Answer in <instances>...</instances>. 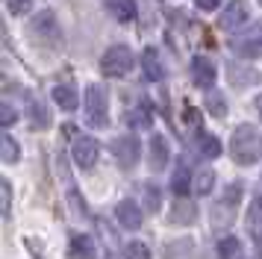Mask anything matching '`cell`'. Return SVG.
Masks as SVG:
<instances>
[{
	"instance_id": "cell-1",
	"label": "cell",
	"mask_w": 262,
	"mask_h": 259,
	"mask_svg": "<svg viewBox=\"0 0 262 259\" xmlns=\"http://www.w3.org/2000/svg\"><path fill=\"white\" fill-rule=\"evenodd\" d=\"M230 153L238 165H253L259 162L262 156V136L256 127L250 124H238L233 130V139H230Z\"/></svg>"
},
{
	"instance_id": "cell-2",
	"label": "cell",
	"mask_w": 262,
	"mask_h": 259,
	"mask_svg": "<svg viewBox=\"0 0 262 259\" xmlns=\"http://www.w3.org/2000/svg\"><path fill=\"white\" fill-rule=\"evenodd\" d=\"M85 118L97 130L109 127V97H106V89L103 85H95L92 82L85 89Z\"/></svg>"
},
{
	"instance_id": "cell-3",
	"label": "cell",
	"mask_w": 262,
	"mask_h": 259,
	"mask_svg": "<svg viewBox=\"0 0 262 259\" xmlns=\"http://www.w3.org/2000/svg\"><path fill=\"white\" fill-rule=\"evenodd\" d=\"M130 68H133V50L127 45L109 47L100 59V71L106 77H124V74H130Z\"/></svg>"
},
{
	"instance_id": "cell-4",
	"label": "cell",
	"mask_w": 262,
	"mask_h": 259,
	"mask_svg": "<svg viewBox=\"0 0 262 259\" xmlns=\"http://www.w3.org/2000/svg\"><path fill=\"white\" fill-rule=\"evenodd\" d=\"M112 156L118 159V165L124 171H130L133 165L139 162V156H142V144L133 136H121V139L112 141Z\"/></svg>"
},
{
	"instance_id": "cell-5",
	"label": "cell",
	"mask_w": 262,
	"mask_h": 259,
	"mask_svg": "<svg viewBox=\"0 0 262 259\" xmlns=\"http://www.w3.org/2000/svg\"><path fill=\"white\" fill-rule=\"evenodd\" d=\"M97 153H100V147H97L95 139H89V136H74L71 156H74V162L80 165V168H95Z\"/></svg>"
},
{
	"instance_id": "cell-6",
	"label": "cell",
	"mask_w": 262,
	"mask_h": 259,
	"mask_svg": "<svg viewBox=\"0 0 262 259\" xmlns=\"http://www.w3.org/2000/svg\"><path fill=\"white\" fill-rule=\"evenodd\" d=\"M233 50H236L238 56H259L262 50V24L259 27H250L248 33H242L233 41Z\"/></svg>"
},
{
	"instance_id": "cell-7",
	"label": "cell",
	"mask_w": 262,
	"mask_h": 259,
	"mask_svg": "<svg viewBox=\"0 0 262 259\" xmlns=\"http://www.w3.org/2000/svg\"><path fill=\"white\" fill-rule=\"evenodd\" d=\"M97 245L92 235L85 233H71L68 235V256L71 259H95Z\"/></svg>"
},
{
	"instance_id": "cell-8",
	"label": "cell",
	"mask_w": 262,
	"mask_h": 259,
	"mask_svg": "<svg viewBox=\"0 0 262 259\" xmlns=\"http://www.w3.org/2000/svg\"><path fill=\"white\" fill-rule=\"evenodd\" d=\"M115 218H118V224L121 227H127V230H139L142 221H144L142 206L133 203V200H121L118 206H115Z\"/></svg>"
},
{
	"instance_id": "cell-9",
	"label": "cell",
	"mask_w": 262,
	"mask_h": 259,
	"mask_svg": "<svg viewBox=\"0 0 262 259\" xmlns=\"http://www.w3.org/2000/svg\"><path fill=\"white\" fill-rule=\"evenodd\" d=\"M191 82L198 85V89H209L215 82V65L212 59L206 56H194L191 59Z\"/></svg>"
},
{
	"instance_id": "cell-10",
	"label": "cell",
	"mask_w": 262,
	"mask_h": 259,
	"mask_svg": "<svg viewBox=\"0 0 262 259\" xmlns=\"http://www.w3.org/2000/svg\"><path fill=\"white\" fill-rule=\"evenodd\" d=\"M248 21V3L245 0H233L224 12H221V27L224 30H236Z\"/></svg>"
},
{
	"instance_id": "cell-11",
	"label": "cell",
	"mask_w": 262,
	"mask_h": 259,
	"mask_svg": "<svg viewBox=\"0 0 262 259\" xmlns=\"http://www.w3.org/2000/svg\"><path fill=\"white\" fill-rule=\"evenodd\" d=\"M142 71H144V77H147V80H154V82H159L162 77H165V68H162L159 53H156L154 47H147V50L142 53Z\"/></svg>"
},
{
	"instance_id": "cell-12",
	"label": "cell",
	"mask_w": 262,
	"mask_h": 259,
	"mask_svg": "<svg viewBox=\"0 0 262 259\" xmlns=\"http://www.w3.org/2000/svg\"><path fill=\"white\" fill-rule=\"evenodd\" d=\"M53 100H56V106L65 109V112H74L77 103H80V97H77V89H74V85H56V89H53Z\"/></svg>"
},
{
	"instance_id": "cell-13",
	"label": "cell",
	"mask_w": 262,
	"mask_h": 259,
	"mask_svg": "<svg viewBox=\"0 0 262 259\" xmlns=\"http://www.w3.org/2000/svg\"><path fill=\"white\" fill-rule=\"evenodd\" d=\"M30 30H33V35H59V30H56V18H53V12H41V15H36L33 18V24H30Z\"/></svg>"
},
{
	"instance_id": "cell-14",
	"label": "cell",
	"mask_w": 262,
	"mask_h": 259,
	"mask_svg": "<svg viewBox=\"0 0 262 259\" xmlns=\"http://www.w3.org/2000/svg\"><path fill=\"white\" fill-rule=\"evenodd\" d=\"M106 9L112 12V18H118L124 24L136 18V3L133 0H106Z\"/></svg>"
},
{
	"instance_id": "cell-15",
	"label": "cell",
	"mask_w": 262,
	"mask_h": 259,
	"mask_svg": "<svg viewBox=\"0 0 262 259\" xmlns=\"http://www.w3.org/2000/svg\"><path fill=\"white\" fill-rule=\"evenodd\" d=\"M168 162V141L165 136H154L150 139V165L154 168H165Z\"/></svg>"
},
{
	"instance_id": "cell-16",
	"label": "cell",
	"mask_w": 262,
	"mask_h": 259,
	"mask_svg": "<svg viewBox=\"0 0 262 259\" xmlns=\"http://www.w3.org/2000/svg\"><path fill=\"white\" fill-rule=\"evenodd\" d=\"M248 230L256 239H262V198H253L248 206Z\"/></svg>"
},
{
	"instance_id": "cell-17",
	"label": "cell",
	"mask_w": 262,
	"mask_h": 259,
	"mask_svg": "<svg viewBox=\"0 0 262 259\" xmlns=\"http://www.w3.org/2000/svg\"><path fill=\"white\" fill-rule=\"evenodd\" d=\"M218 256L221 259H242V242L236 235H224L218 242Z\"/></svg>"
},
{
	"instance_id": "cell-18",
	"label": "cell",
	"mask_w": 262,
	"mask_h": 259,
	"mask_svg": "<svg viewBox=\"0 0 262 259\" xmlns=\"http://www.w3.org/2000/svg\"><path fill=\"white\" fill-rule=\"evenodd\" d=\"M194 215H198V209H194L191 203L177 200V203L171 206V221H174V224H191V221H194Z\"/></svg>"
},
{
	"instance_id": "cell-19",
	"label": "cell",
	"mask_w": 262,
	"mask_h": 259,
	"mask_svg": "<svg viewBox=\"0 0 262 259\" xmlns=\"http://www.w3.org/2000/svg\"><path fill=\"white\" fill-rule=\"evenodd\" d=\"M171 188H174L177 198H186V195H189V168H177V171H174Z\"/></svg>"
},
{
	"instance_id": "cell-20",
	"label": "cell",
	"mask_w": 262,
	"mask_h": 259,
	"mask_svg": "<svg viewBox=\"0 0 262 259\" xmlns=\"http://www.w3.org/2000/svg\"><path fill=\"white\" fill-rule=\"evenodd\" d=\"M144 203H147V212H159V206H162L159 186H154V183H144Z\"/></svg>"
},
{
	"instance_id": "cell-21",
	"label": "cell",
	"mask_w": 262,
	"mask_h": 259,
	"mask_svg": "<svg viewBox=\"0 0 262 259\" xmlns=\"http://www.w3.org/2000/svg\"><path fill=\"white\" fill-rule=\"evenodd\" d=\"M201 153L206 159H215V156H221V141L215 139V136H201Z\"/></svg>"
},
{
	"instance_id": "cell-22",
	"label": "cell",
	"mask_w": 262,
	"mask_h": 259,
	"mask_svg": "<svg viewBox=\"0 0 262 259\" xmlns=\"http://www.w3.org/2000/svg\"><path fill=\"white\" fill-rule=\"evenodd\" d=\"M212 186H215V174L212 171H201L198 180H194V191H198V195H209Z\"/></svg>"
},
{
	"instance_id": "cell-23",
	"label": "cell",
	"mask_w": 262,
	"mask_h": 259,
	"mask_svg": "<svg viewBox=\"0 0 262 259\" xmlns=\"http://www.w3.org/2000/svg\"><path fill=\"white\" fill-rule=\"evenodd\" d=\"M206 106H209V112H212L215 118H224L227 115V103H224V97L218 92H212L209 97H206Z\"/></svg>"
},
{
	"instance_id": "cell-24",
	"label": "cell",
	"mask_w": 262,
	"mask_h": 259,
	"mask_svg": "<svg viewBox=\"0 0 262 259\" xmlns=\"http://www.w3.org/2000/svg\"><path fill=\"white\" fill-rule=\"evenodd\" d=\"M124 259H150V247L142 245V242H133L124 250Z\"/></svg>"
},
{
	"instance_id": "cell-25",
	"label": "cell",
	"mask_w": 262,
	"mask_h": 259,
	"mask_svg": "<svg viewBox=\"0 0 262 259\" xmlns=\"http://www.w3.org/2000/svg\"><path fill=\"white\" fill-rule=\"evenodd\" d=\"M68 203L74 206V212H77V215H83V218H85V203H83V198H80L77 186H74V180L68 183Z\"/></svg>"
},
{
	"instance_id": "cell-26",
	"label": "cell",
	"mask_w": 262,
	"mask_h": 259,
	"mask_svg": "<svg viewBox=\"0 0 262 259\" xmlns=\"http://www.w3.org/2000/svg\"><path fill=\"white\" fill-rule=\"evenodd\" d=\"M0 147H3V162H15L18 159V144H15L12 136H3Z\"/></svg>"
},
{
	"instance_id": "cell-27",
	"label": "cell",
	"mask_w": 262,
	"mask_h": 259,
	"mask_svg": "<svg viewBox=\"0 0 262 259\" xmlns=\"http://www.w3.org/2000/svg\"><path fill=\"white\" fill-rule=\"evenodd\" d=\"M130 124L133 127H150V109H147V106H139V109H136V112H133L130 115Z\"/></svg>"
},
{
	"instance_id": "cell-28",
	"label": "cell",
	"mask_w": 262,
	"mask_h": 259,
	"mask_svg": "<svg viewBox=\"0 0 262 259\" xmlns=\"http://www.w3.org/2000/svg\"><path fill=\"white\" fill-rule=\"evenodd\" d=\"M0 200H3V215L9 218V206H12V186H9V180H0Z\"/></svg>"
},
{
	"instance_id": "cell-29",
	"label": "cell",
	"mask_w": 262,
	"mask_h": 259,
	"mask_svg": "<svg viewBox=\"0 0 262 259\" xmlns=\"http://www.w3.org/2000/svg\"><path fill=\"white\" fill-rule=\"evenodd\" d=\"M230 80L236 82V85H245V82L256 80V74H253V71H238L236 65H233V68H230Z\"/></svg>"
},
{
	"instance_id": "cell-30",
	"label": "cell",
	"mask_w": 262,
	"mask_h": 259,
	"mask_svg": "<svg viewBox=\"0 0 262 259\" xmlns=\"http://www.w3.org/2000/svg\"><path fill=\"white\" fill-rule=\"evenodd\" d=\"M6 6H9L12 15H27L30 6H33V0H6Z\"/></svg>"
},
{
	"instance_id": "cell-31",
	"label": "cell",
	"mask_w": 262,
	"mask_h": 259,
	"mask_svg": "<svg viewBox=\"0 0 262 259\" xmlns=\"http://www.w3.org/2000/svg\"><path fill=\"white\" fill-rule=\"evenodd\" d=\"M33 124H36V127H48L50 124V115L41 109V106H33Z\"/></svg>"
},
{
	"instance_id": "cell-32",
	"label": "cell",
	"mask_w": 262,
	"mask_h": 259,
	"mask_svg": "<svg viewBox=\"0 0 262 259\" xmlns=\"http://www.w3.org/2000/svg\"><path fill=\"white\" fill-rule=\"evenodd\" d=\"M0 124H3V127H12L15 124V109L12 106H6V103L0 106Z\"/></svg>"
},
{
	"instance_id": "cell-33",
	"label": "cell",
	"mask_w": 262,
	"mask_h": 259,
	"mask_svg": "<svg viewBox=\"0 0 262 259\" xmlns=\"http://www.w3.org/2000/svg\"><path fill=\"white\" fill-rule=\"evenodd\" d=\"M186 124H191V127H198V124H201V115H198V109L186 106Z\"/></svg>"
},
{
	"instance_id": "cell-34",
	"label": "cell",
	"mask_w": 262,
	"mask_h": 259,
	"mask_svg": "<svg viewBox=\"0 0 262 259\" xmlns=\"http://www.w3.org/2000/svg\"><path fill=\"white\" fill-rule=\"evenodd\" d=\"M194 3H198V6H201L203 12H212L215 6H218V3H221V0H194Z\"/></svg>"
},
{
	"instance_id": "cell-35",
	"label": "cell",
	"mask_w": 262,
	"mask_h": 259,
	"mask_svg": "<svg viewBox=\"0 0 262 259\" xmlns=\"http://www.w3.org/2000/svg\"><path fill=\"white\" fill-rule=\"evenodd\" d=\"M256 256L262 259V239H256Z\"/></svg>"
},
{
	"instance_id": "cell-36",
	"label": "cell",
	"mask_w": 262,
	"mask_h": 259,
	"mask_svg": "<svg viewBox=\"0 0 262 259\" xmlns=\"http://www.w3.org/2000/svg\"><path fill=\"white\" fill-rule=\"evenodd\" d=\"M259 118H262V106H259Z\"/></svg>"
},
{
	"instance_id": "cell-37",
	"label": "cell",
	"mask_w": 262,
	"mask_h": 259,
	"mask_svg": "<svg viewBox=\"0 0 262 259\" xmlns=\"http://www.w3.org/2000/svg\"><path fill=\"white\" fill-rule=\"evenodd\" d=\"M259 3H262V0H259Z\"/></svg>"
}]
</instances>
